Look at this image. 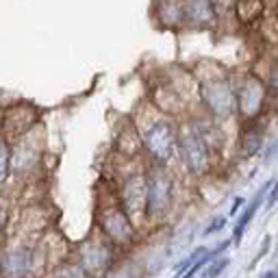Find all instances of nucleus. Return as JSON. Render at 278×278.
I'll return each mask as SVG.
<instances>
[{"mask_svg": "<svg viewBox=\"0 0 278 278\" xmlns=\"http://www.w3.org/2000/svg\"><path fill=\"white\" fill-rule=\"evenodd\" d=\"M196 83L198 98L208 118H213L215 122H226L237 115V83L222 65L204 74L196 72Z\"/></svg>", "mask_w": 278, "mask_h": 278, "instance_id": "1", "label": "nucleus"}, {"mask_svg": "<svg viewBox=\"0 0 278 278\" xmlns=\"http://www.w3.org/2000/svg\"><path fill=\"white\" fill-rule=\"evenodd\" d=\"M144 154L150 165H163L167 167L179 157V124L174 118L159 113L150 124L144 128Z\"/></svg>", "mask_w": 278, "mask_h": 278, "instance_id": "2", "label": "nucleus"}, {"mask_svg": "<svg viewBox=\"0 0 278 278\" xmlns=\"http://www.w3.org/2000/svg\"><path fill=\"white\" fill-rule=\"evenodd\" d=\"M96 230L107 237L118 250L133 248L137 241V226L128 218V213L118 202V196H113L111 202H100L96 211Z\"/></svg>", "mask_w": 278, "mask_h": 278, "instance_id": "3", "label": "nucleus"}, {"mask_svg": "<svg viewBox=\"0 0 278 278\" xmlns=\"http://www.w3.org/2000/svg\"><path fill=\"white\" fill-rule=\"evenodd\" d=\"M146 179H148V204H146V222L161 224L174 206L176 196V183L174 176L163 165H150L146 167Z\"/></svg>", "mask_w": 278, "mask_h": 278, "instance_id": "4", "label": "nucleus"}, {"mask_svg": "<svg viewBox=\"0 0 278 278\" xmlns=\"http://www.w3.org/2000/svg\"><path fill=\"white\" fill-rule=\"evenodd\" d=\"M118 252L109 239L94 230L74 248V261H79L89 278H105L118 263Z\"/></svg>", "mask_w": 278, "mask_h": 278, "instance_id": "5", "label": "nucleus"}, {"mask_svg": "<svg viewBox=\"0 0 278 278\" xmlns=\"http://www.w3.org/2000/svg\"><path fill=\"white\" fill-rule=\"evenodd\" d=\"M213 150L204 142V137L191 126V122H185L179 126V159L191 179H204L213 167Z\"/></svg>", "mask_w": 278, "mask_h": 278, "instance_id": "6", "label": "nucleus"}, {"mask_svg": "<svg viewBox=\"0 0 278 278\" xmlns=\"http://www.w3.org/2000/svg\"><path fill=\"white\" fill-rule=\"evenodd\" d=\"M269 85L257 72H246L237 83V115L241 124L265 118L269 102Z\"/></svg>", "mask_w": 278, "mask_h": 278, "instance_id": "7", "label": "nucleus"}, {"mask_svg": "<svg viewBox=\"0 0 278 278\" xmlns=\"http://www.w3.org/2000/svg\"><path fill=\"white\" fill-rule=\"evenodd\" d=\"M118 202L128 213V218L135 222H146V204H148V179L146 169H133L122 176V181L115 189Z\"/></svg>", "mask_w": 278, "mask_h": 278, "instance_id": "8", "label": "nucleus"}, {"mask_svg": "<svg viewBox=\"0 0 278 278\" xmlns=\"http://www.w3.org/2000/svg\"><path fill=\"white\" fill-rule=\"evenodd\" d=\"M37 252L33 246L11 244L0 252V278H33L37 272Z\"/></svg>", "mask_w": 278, "mask_h": 278, "instance_id": "9", "label": "nucleus"}, {"mask_svg": "<svg viewBox=\"0 0 278 278\" xmlns=\"http://www.w3.org/2000/svg\"><path fill=\"white\" fill-rule=\"evenodd\" d=\"M0 126H3V137L13 144L40 126V111L30 102H13L9 107H3Z\"/></svg>", "mask_w": 278, "mask_h": 278, "instance_id": "10", "label": "nucleus"}, {"mask_svg": "<svg viewBox=\"0 0 278 278\" xmlns=\"http://www.w3.org/2000/svg\"><path fill=\"white\" fill-rule=\"evenodd\" d=\"M44 157V135H35V128L13 142L11 157V174L13 176H30L42 163Z\"/></svg>", "mask_w": 278, "mask_h": 278, "instance_id": "11", "label": "nucleus"}, {"mask_svg": "<svg viewBox=\"0 0 278 278\" xmlns=\"http://www.w3.org/2000/svg\"><path fill=\"white\" fill-rule=\"evenodd\" d=\"M183 18L187 30H215L222 24L215 0H185Z\"/></svg>", "mask_w": 278, "mask_h": 278, "instance_id": "12", "label": "nucleus"}, {"mask_svg": "<svg viewBox=\"0 0 278 278\" xmlns=\"http://www.w3.org/2000/svg\"><path fill=\"white\" fill-rule=\"evenodd\" d=\"M267 144V122L265 118L248 122V124H241L239 130V139H237V152L241 159H252L259 157L263 152Z\"/></svg>", "mask_w": 278, "mask_h": 278, "instance_id": "13", "label": "nucleus"}, {"mask_svg": "<svg viewBox=\"0 0 278 278\" xmlns=\"http://www.w3.org/2000/svg\"><path fill=\"white\" fill-rule=\"evenodd\" d=\"M154 22L167 30H183V0H154Z\"/></svg>", "mask_w": 278, "mask_h": 278, "instance_id": "14", "label": "nucleus"}, {"mask_svg": "<svg viewBox=\"0 0 278 278\" xmlns=\"http://www.w3.org/2000/svg\"><path fill=\"white\" fill-rule=\"evenodd\" d=\"M115 150H118V154H122V159H135L139 157V152H144L142 130L135 122H126L122 126L118 139H115Z\"/></svg>", "mask_w": 278, "mask_h": 278, "instance_id": "15", "label": "nucleus"}, {"mask_svg": "<svg viewBox=\"0 0 278 278\" xmlns=\"http://www.w3.org/2000/svg\"><path fill=\"white\" fill-rule=\"evenodd\" d=\"M272 185H274V181H267V183H263V187H261L257 194H254V198L250 200L248 204L244 206V213L239 215V220H237V226H235V230H233V246H239V241H241V237H244V233H246V228L250 226V222L254 220V215H257V211L261 208V204L267 200V191L272 189Z\"/></svg>", "mask_w": 278, "mask_h": 278, "instance_id": "16", "label": "nucleus"}, {"mask_svg": "<svg viewBox=\"0 0 278 278\" xmlns=\"http://www.w3.org/2000/svg\"><path fill=\"white\" fill-rule=\"evenodd\" d=\"M263 9H265L263 0H237L235 18L241 24H252V22H257L263 15Z\"/></svg>", "mask_w": 278, "mask_h": 278, "instance_id": "17", "label": "nucleus"}, {"mask_svg": "<svg viewBox=\"0 0 278 278\" xmlns=\"http://www.w3.org/2000/svg\"><path fill=\"white\" fill-rule=\"evenodd\" d=\"M142 276H144V263H139L135 259H126V261H118L115 267L105 278H142Z\"/></svg>", "mask_w": 278, "mask_h": 278, "instance_id": "18", "label": "nucleus"}, {"mask_svg": "<svg viewBox=\"0 0 278 278\" xmlns=\"http://www.w3.org/2000/svg\"><path fill=\"white\" fill-rule=\"evenodd\" d=\"M48 278H89V276L85 274V269L79 265V261L67 259V261H61V263L52 267Z\"/></svg>", "mask_w": 278, "mask_h": 278, "instance_id": "19", "label": "nucleus"}, {"mask_svg": "<svg viewBox=\"0 0 278 278\" xmlns=\"http://www.w3.org/2000/svg\"><path fill=\"white\" fill-rule=\"evenodd\" d=\"M11 157H13V144L9 139L0 137V185H5L11 176Z\"/></svg>", "mask_w": 278, "mask_h": 278, "instance_id": "20", "label": "nucleus"}, {"mask_svg": "<svg viewBox=\"0 0 278 278\" xmlns=\"http://www.w3.org/2000/svg\"><path fill=\"white\" fill-rule=\"evenodd\" d=\"M228 263H230V259H228V257H222V254H220V257H215V259L211 261V263H208V269L204 272L202 278H218V276L224 272V269L228 267Z\"/></svg>", "mask_w": 278, "mask_h": 278, "instance_id": "21", "label": "nucleus"}, {"mask_svg": "<svg viewBox=\"0 0 278 278\" xmlns=\"http://www.w3.org/2000/svg\"><path fill=\"white\" fill-rule=\"evenodd\" d=\"M204 254H208V248H196L194 252H191V254H189V257H185V259H183V263H179V265H176V267H174V272H176V274H179V276H181V274L185 272V269H189L191 265H194V263H196V261H200V259H202V257H204Z\"/></svg>", "mask_w": 278, "mask_h": 278, "instance_id": "22", "label": "nucleus"}, {"mask_svg": "<svg viewBox=\"0 0 278 278\" xmlns=\"http://www.w3.org/2000/svg\"><path fill=\"white\" fill-rule=\"evenodd\" d=\"M226 224H228V218H226V215H218V218H213L211 220V224H208V226L204 228V237H208V235H215V233H220V230L224 228V226H226Z\"/></svg>", "mask_w": 278, "mask_h": 278, "instance_id": "23", "label": "nucleus"}, {"mask_svg": "<svg viewBox=\"0 0 278 278\" xmlns=\"http://www.w3.org/2000/svg\"><path fill=\"white\" fill-rule=\"evenodd\" d=\"M267 85L269 89L278 94V57L272 61V65H269V74H267Z\"/></svg>", "mask_w": 278, "mask_h": 278, "instance_id": "24", "label": "nucleus"}, {"mask_svg": "<svg viewBox=\"0 0 278 278\" xmlns=\"http://www.w3.org/2000/svg\"><path fill=\"white\" fill-rule=\"evenodd\" d=\"M269 248H272V235H265L263 237V246H261V250L257 252V257H254V263H252V267L259 263V261H263L265 257H267V252H269Z\"/></svg>", "mask_w": 278, "mask_h": 278, "instance_id": "25", "label": "nucleus"}, {"mask_svg": "<svg viewBox=\"0 0 278 278\" xmlns=\"http://www.w3.org/2000/svg\"><path fill=\"white\" fill-rule=\"evenodd\" d=\"M276 202H278V179L274 181L272 189H269V196H267V200H265V206H267V208H272Z\"/></svg>", "mask_w": 278, "mask_h": 278, "instance_id": "26", "label": "nucleus"}, {"mask_svg": "<svg viewBox=\"0 0 278 278\" xmlns=\"http://www.w3.org/2000/svg\"><path fill=\"white\" fill-rule=\"evenodd\" d=\"M276 150H278V137H274L272 142H269V146L265 148V154H263V157H265V163H269V161L274 159V152H276Z\"/></svg>", "mask_w": 278, "mask_h": 278, "instance_id": "27", "label": "nucleus"}, {"mask_svg": "<svg viewBox=\"0 0 278 278\" xmlns=\"http://www.w3.org/2000/svg\"><path fill=\"white\" fill-rule=\"evenodd\" d=\"M7 222H9V213H7V208L0 206V235L5 233V228H7Z\"/></svg>", "mask_w": 278, "mask_h": 278, "instance_id": "28", "label": "nucleus"}, {"mask_svg": "<svg viewBox=\"0 0 278 278\" xmlns=\"http://www.w3.org/2000/svg\"><path fill=\"white\" fill-rule=\"evenodd\" d=\"M244 204V198H237L235 202H233V208H230V215H237V211H239V206Z\"/></svg>", "mask_w": 278, "mask_h": 278, "instance_id": "29", "label": "nucleus"}, {"mask_svg": "<svg viewBox=\"0 0 278 278\" xmlns=\"http://www.w3.org/2000/svg\"><path fill=\"white\" fill-rule=\"evenodd\" d=\"M261 278H278V269H269V272H265Z\"/></svg>", "mask_w": 278, "mask_h": 278, "instance_id": "30", "label": "nucleus"}, {"mask_svg": "<svg viewBox=\"0 0 278 278\" xmlns=\"http://www.w3.org/2000/svg\"><path fill=\"white\" fill-rule=\"evenodd\" d=\"M0 115H3V109H0ZM0 137H3V126H0Z\"/></svg>", "mask_w": 278, "mask_h": 278, "instance_id": "31", "label": "nucleus"}, {"mask_svg": "<svg viewBox=\"0 0 278 278\" xmlns=\"http://www.w3.org/2000/svg\"><path fill=\"white\" fill-rule=\"evenodd\" d=\"M0 252H3V246H0Z\"/></svg>", "mask_w": 278, "mask_h": 278, "instance_id": "32", "label": "nucleus"}, {"mask_svg": "<svg viewBox=\"0 0 278 278\" xmlns=\"http://www.w3.org/2000/svg\"><path fill=\"white\" fill-rule=\"evenodd\" d=\"M183 3H185V0H183Z\"/></svg>", "mask_w": 278, "mask_h": 278, "instance_id": "33", "label": "nucleus"}]
</instances>
